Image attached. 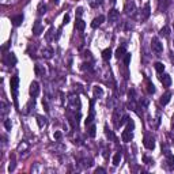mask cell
<instances>
[{
  "mask_svg": "<svg viewBox=\"0 0 174 174\" xmlns=\"http://www.w3.org/2000/svg\"><path fill=\"white\" fill-rule=\"evenodd\" d=\"M10 84H11V90H12V97L14 101L16 103V97H18V87H19V78L18 76H12L10 80Z\"/></svg>",
  "mask_w": 174,
  "mask_h": 174,
  "instance_id": "6da1fadb",
  "label": "cell"
},
{
  "mask_svg": "<svg viewBox=\"0 0 174 174\" xmlns=\"http://www.w3.org/2000/svg\"><path fill=\"white\" fill-rule=\"evenodd\" d=\"M143 144H144V147L147 148V150H154V148H155V139L152 137V135H150V133L144 135Z\"/></svg>",
  "mask_w": 174,
  "mask_h": 174,
  "instance_id": "7a4b0ae2",
  "label": "cell"
},
{
  "mask_svg": "<svg viewBox=\"0 0 174 174\" xmlns=\"http://www.w3.org/2000/svg\"><path fill=\"white\" fill-rule=\"evenodd\" d=\"M151 48H152V50L158 55L163 52V44L159 41V38H156V37H154L152 41H151Z\"/></svg>",
  "mask_w": 174,
  "mask_h": 174,
  "instance_id": "3957f363",
  "label": "cell"
},
{
  "mask_svg": "<svg viewBox=\"0 0 174 174\" xmlns=\"http://www.w3.org/2000/svg\"><path fill=\"white\" fill-rule=\"evenodd\" d=\"M121 113H122L121 109H114V112H113V124H114V127L117 128V129L121 127V120L124 117Z\"/></svg>",
  "mask_w": 174,
  "mask_h": 174,
  "instance_id": "277c9868",
  "label": "cell"
},
{
  "mask_svg": "<svg viewBox=\"0 0 174 174\" xmlns=\"http://www.w3.org/2000/svg\"><path fill=\"white\" fill-rule=\"evenodd\" d=\"M124 11H125V14H127L128 16H135V14H136L135 3H133V1H128V3L125 4V7H124Z\"/></svg>",
  "mask_w": 174,
  "mask_h": 174,
  "instance_id": "5b68a950",
  "label": "cell"
},
{
  "mask_svg": "<svg viewBox=\"0 0 174 174\" xmlns=\"http://www.w3.org/2000/svg\"><path fill=\"white\" fill-rule=\"evenodd\" d=\"M121 139H122V142H125V143L131 142V140L133 139V129H131L129 127H127L124 129V132H122V136H121Z\"/></svg>",
  "mask_w": 174,
  "mask_h": 174,
  "instance_id": "8992f818",
  "label": "cell"
},
{
  "mask_svg": "<svg viewBox=\"0 0 174 174\" xmlns=\"http://www.w3.org/2000/svg\"><path fill=\"white\" fill-rule=\"evenodd\" d=\"M166 167L169 170H174V155H171L170 151H166Z\"/></svg>",
  "mask_w": 174,
  "mask_h": 174,
  "instance_id": "52a82bcc",
  "label": "cell"
},
{
  "mask_svg": "<svg viewBox=\"0 0 174 174\" xmlns=\"http://www.w3.org/2000/svg\"><path fill=\"white\" fill-rule=\"evenodd\" d=\"M29 93L30 95H31L33 98L37 97V95L40 94V84L37 82H31V84H30V89H29Z\"/></svg>",
  "mask_w": 174,
  "mask_h": 174,
  "instance_id": "ba28073f",
  "label": "cell"
},
{
  "mask_svg": "<svg viewBox=\"0 0 174 174\" xmlns=\"http://www.w3.org/2000/svg\"><path fill=\"white\" fill-rule=\"evenodd\" d=\"M118 18H120V12H118L116 8L110 10V11H109V15H108V19H109L110 23H114V22H117Z\"/></svg>",
  "mask_w": 174,
  "mask_h": 174,
  "instance_id": "9c48e42d",
  "label": "cell"
},
{
  "mask_svg": "<svg viewBox=\"0 0 174 174\" xmlns=\"http://www.w3.org/2000/svg\"><path fill=\"white\" fill-rule=\"evenodd\" d=\"M4 63H6L7 65H15L16 64V57H15L14 53H7L6 56H4Z\"/></svg>",
  "mask_w": 174,
  "mask_h": 174,
  "instance_id": "30bf717a",
  "label": "cell"
},
{
  "mask_svg": "<svg viewBox=\"0 0 174 174\" xmlns=\"http://www.w3.org/2000/svg\"><path fill=\"white\" fill-rule=\"evenodd\" d=\"M42 23H41V21H36L34 22V26H33V33H34V36H40L42 33Z\"/></svg>",
  "mask_w": 174,
  "mask_h": 174,
  "instance_id": "8fae6325",
  "label": "cell"
},
{
  "mask_svg": "<svg viewBox=\"0 0 174 174\" xmlns=\"http://www.w3.org/2000/svg\"><path fill=\"white\" fill-rule=\"evenodd\" d=\"M103 22H105V16H103V15H99V16L94 18V21L91 22V27H93V29H97V27L101 26Z\"/></svg>",
  "mask_w": 174,
  "mask_h": 174,
  "instance_id": "7c38bea8",
  "label": "cell"
},
{
  "mask_svg": "<svg viewBox=\"0 0 174 174\" xmlns=\"http://www.w3.org/2000/svg\"><path fill=\"white\" fill-rule=\"evenodd\" d=\"M150 14H151L150 3H146L144 8H143V12H142V21H146V19H148V16H150Z\"/></svg>",
  "mask_w": 174,
  "mask_h": 174,
  "instance_id": "4fadbf2b",
  "label": "cell"
},
{
  "mask_svg": "<svg viewBox=\"0 0 174 174\" xmlns=\"http://www.w3.org/2000/svg\"><path fill=\"white\" fill-rule=\"evenodd\" d=\"M161 82H162V84L165 86V87H169V86L171 84V76L167 74H162V76H161Z\"/></svg>",
  "mask_w": 174,
  "mask_h": 174,
  "instance_id": "5bb4252c",
  "label": "cell"
},
{
  "mask_svg": "<svg viewBox=\"0 0 174 174\" xmlns=\"http://www.w3.org/2000/svg\"><path fill=\"white\" fill-rule=\"evenodd\" d=\"M49 150L57 151V152H63V151H65V146L64 144H60V143H55V144L49 146Z\"/></svg>",
  "mask_w": 174,
  "mask_h": 174,
  "instance_id": "9a60e30c",
  "label": "cell"
},
{
  "mask_svg": "<svg viewBox=\"0 0 174 174\" xmlns=\"http://www.w3.org/2000/svg\"><path fill=\"white\" fill-rule=\"evenodd\" d=\"M170 4V0H158V10L159 11H165Z\"/></svg>",
  "mask_w": 174,
  "mask_h": 174,
  "instance_id": "2e32d148",
  "label": "cell"
},
{
  "mask_svg": "<svg viewBox=\"0 0 174 174\" xmlns=\"http://www.w3.org/2000/svg\"><path fill=\"white\" fill-rule=\"evenodd\" d=\"M170 98H171V94H170V93H165V94H163L162 97H161L159 103L165 106V105H167V103L170 102Z\"/></svg>",
  "mask_w": 174,
  "mask_h": 174,
  "instance_id": "e0dca14e",
  "label": "cell"
},
{
  "mask_svg": "<svg viewBox=\"0 0 174 174\" xmlns=\"http://www.w3.org/2000/svg\"><path fill=\"white\" fill-rule=\"evenodd\" d=\"M125 55H127V52H125V48H124V46H120V48H117V50H116L114 56L117 57L118 60H120V59H124Z\"/></svg>",
  "mask_w": 174,
  "mask_h": 174,
  "instance_id": "ac0fdd59",
  "label": "cell"
},
{
  "mask_svg": "<svg viewBox=\"0 0 174 174\" xmlns=\"http://www.w3.org/2000/svg\"><path fill=\"white\" fill-rule=\"evenodd\" d=\"M84 27H86V23H84V21H83V19L78 18L76 21H75V29H76V30L83 31V30H84Z\"/></svg>",
  "mask_w": 174,
  "mask_h": 174,
  "instance_id": "d6986e66",
  "label": "cell"
},
{
  "mask_svg": "<svg viewBox=\"0 0 174 174\" xmlns=\"http://www.w3.org/2000/svg\"><path fill=\"white\" fill-rule=\"evenodd\" d=\"M37 122H38V127L40 128L46 127V124H48L46 117H44V116H37Z\"/></svg>",
  "mask_w": 174,
  "mask_h": 174,
  "instance_id": "ffe728a7",
  "label": "cell"
},
{
  "mask_svg": "<svg viewBox=\"0 0 174 174\" xmlns=\"http://www.w3.org/2000/svg\"><path fill=\"white\" fill-rule=\"evenodd\" d=\"M121 159H122V155H121V152H116L114 156H113V165L114 166H118L121 162Z\"/></svg>",
  "mask_w": 174,
  "mask_h": 174,
  "instance_id": "44dd1931",
  "label": "cell"
},
{
  "mask_svg": "<svg viewBox=\"0 0 174 174\" xmlns=\"http://www.w3.org/2000/svg\"><path fill=\"white\" fill-rule=\"evenodd\" d=\"M102 59L106 60V61L112 59V50H110L109 48H108V49H105V50H102Z\"/></svg>",
  "mask_w": 174,
  "mask_h": 174,
  "instance_id": "7402d4cb",
  "label": "cell"
},
{
  "mask_svg": "<svg viewBox=\"0 0 174 174\" xmlns=\"http://www.w3.org/2000/svg\"><path fill=\"white\" fill-rule=\"evenodd\" d=\"M22 22H23V15H16V16L12 18V23H14V26H19Z\"/></svg>",
  "mask_w": 174,
  "mask_h": 174,
  "instance_id": "603a6c76",
  "label": "cell"
},
{
  "mask_svg": "<svg viewBox=\"0 0 174 174\" xmlns=\"http://www.w3.org/2000/svg\"><path fill=\"white\" fill-rule=\"evenodd\" d=\"M154 67H155V69H156V72H158V74H163V71H165V65H163V63H161V61L155 63V64H154Z\"/></svg>",
  "mask_w": 174,
  "mask_h": 174,
  "instance_id": "cb8c5ba5",
  "label": "cell"
},
{
  "mask_svg": "<svg viewBox=\"0 0 174 174\" xmlns=\"http://www.w3.org/2000/svg\"><path fill=\"white\" fill-rule=\"evenodd\" d=\"M105 133H106V136L109 137V140H113V142H116V136H114V133H113L112 129H109L108 127H105Z\"/></svg>",
  "mask_w": 174,
  "mask_h": 174,
  "instance_id": "d4e9b609",
  "label": "cell"
},
{
  "mask_svg": "<svg viewBox=\"0 0 174 174\" xmlns=\"http://www.w3.org/2000/svg\"><path fill=\"white\" fill-rule=\"evenodd\" d=\"M159 34L162 37H166V38H167V37L170 36V29H169V26L162 27V29H161V31H159Z\"/></svg>",
  "mask_w": 174,
  "mask_h": 174,
  "instance_id": "484cf974",
  "label": "cell"
},
{
  "mask_svg": "<svg viewBox=\"0 0 174 174\" xmlns=\"http://www.w3.org/2000/svg\"><path fill=\"white\" fill-rule=\"evenodd\" d=\"M42 55H44L45 59H50V57H52V55H53V50L50 49V48H46V49L42 50Z\"/></svg>",
  "mask_w": 174,
  "mask_h": 174,
  "instance_id": "4316f807",
  "label": "cell"
},
{
  "mask_svg": "<svg viewBox=\"0 0 174 174\" xmlns=\"http://www.w3.org/2000/svg\"><path fill=\"white\" fill-rule=\"evenodd\" d=\"M93 121H94V110L91 109V112H90L89 117H87V120H86V125H91Z\"/></svg>",
  "mask_w": 174,
  "mask_h": 174,
  "instance_id": "83f0119b",
  "label": "cell"
},
{
  "mask_svg": "<svg viewBox=\"0 0 174 174\" xmlns=\"http://www.w3.org/2000/svg\"><path fill=\"white\" fill-rule=\"evenodd\" d=\"M94 95H95V97H102L103 90L101 89V87H98V86H95V87H94Z\"/></svg>",
  "mask_w": 174,
  "mask_h": 174,
  "instance_id": "f1b7e54d",
  "label": "cell"
},
{
  "mask_svg": "<svg viewBox=\"0 0 174 174\" xmlns=\"http://www.w3.org/2000/svg\"><path fill=\"white\" fill-rule=\"evenodd\" d=\"M45 12H46V6H45V4L41 1V3L38 4V14L42 15V14H45Z\"/></svg>",
  "mask_w": 174,
  "mask_h": 174,
  "instance_id": "f546056e",
  "label": "cell"
},
{
  "mask_svg": "<svg viewBox=\"0 0 174 174\" xmlns=\"http://www.w3.org/2000/svg\"><path fill=\"white\" fill-rule=\"evenodd\" d=\"M82 166H83V167H91V166H93V161L91 159H83L82 161Z\"/></svg>",
  "mask_w": 174,
  "mask_h": 174,
  "instance_id": "4dcf8cb0",
  "label": "cell"
},
{
  "mask_svg": "<svg viewBox=\"0 0 174 174\" xmlns=\"http://www.w3.org/2000/svg\"><path fill=\"white\" fill-rule=\"evenodd\" d=\"M147 91L150 93V94H154V93H155V86H154L152 83H150V82L147 83Z\"/></svg>",
  "mask_w": 174,
  "mask_h": 174,
  "instance_id": "1f68e13d",
  "label": "cell"
},
{
  "mask_svg": "<svg viewBox=\"0 0 174 174\" xmlns=\"http://www.w3.org/2000/svg\"><path fill=\"white\" fill-rule=\"evenodd\" d=\"M95 131H97L95 125H93V124H91V125H90V129H89V135L91 136V137H95V133H97Z\"/></svg>",
  "mask_w": 174,
  "mask_h": 174,
  "instance_id": "d6a6232c",
  "label": "cell"
},
{
  "mask_svg": "<svg viewBox=\"0 0 174 174\" xmlns=\"http://www.w3.org/2000/svg\"><path fill=\"white\" fill-rule=\"evenodd\" d=\"M143 161H144V163H147V165H152V163H154L152 158H150V156H147V155L143 156Z\"/></svg>",
  "mask_w": 174,
  "mask_h": 174,
  "instance_id": "836d02e7",
  "label": "cell"
},
{
  "mask_svg": "<svg viewBox=\"0 0 174 174\" xmlns=\"http://www.w3.org/2000/svg\"><path fill=\"white\" fill-rule=\"evenodd\" d=\"M71 102L74 103V105H76L78 108H80V101H79V98H78V97H72L71 98Z\"/></svg>",
  "mask_w": 174,
  "mask_h": 174,
  "instance_id": "e575fe53",
  "label": "cell"
},
{
  "mask_svg": "<svg viewBox=\"0 0 174 174\" xmlns=\"http://www.w3.org/2000/svg\"><path fill=\"white\" fill-rule=\"evenodd\" d=\"M124 63H125V65H129V63H131V53H127L124 56Z\"/></svg>",
  "mask_w": 174,
  "mask_h": 174,
  "instance_id": "d590c367",
  "label": "cell"
},
{
  "mask_svg": "<svg viewBox=\"0 0 174 174\" xmlns=\"http://www.w3.org/2000/svg\"><path fill=\"white\" fill-rule=\"evenodd\" d=\"M4 127L7 131H11V120H4Z\"/></svg>",
  "mask_w": 174,
  "mask_h": 174,
  "instance_id": "8d00e7d4",
  "label": "cell"
},
{
  "mask_svg": "<svg viewBox=\"0 0 174 174\" xmlns=\"http://www.w3.org/2000/svg\"><path fill=\"white\" fill-rule=\"evenodd\" d=\"M68 22H69V15H64V19H63V25H67Z\"/></svg>",
  "mask_w": 174,
  "mask_h": 174,
  "instance_id": "74e56055",
  "label": "cell"
},
{
  "mask_svg": "<svg viewBox=\"0 0 174 174\" xmlns=\"http://www.w3.org/2000/svg\"><path fill=\"white\" fill-rule=\"evenodd\" d=\"M1 108H3V110H1V113H3V114H6L7 113V105L4 102H1Z\"/></svg>",
  "mask_w": 174,
  "mask_h": 174,
  "instance_id": "f35d334b",
  "label": "cell"
},
{
  "mask_svg": "<svg viewBox=\"0 0 174 174\" xmlns=\"http://www.w3.org/2000/svg\"><path fill=\"white\" fill-rule=\"evenodd\" d=\"M103 174L105 173V169H102V167H98V169H95V174Z\"/></svg>",
  "mask_w": 174,
  "mask_h": 174,
  "instance_id": "ab89813d",
  "label": "cell"
},
{
  "mask_svg": "<svg viewBox=\"0 0 174 174\" xmlns=\"http://www.w3.org/2000/svg\"><path fill=\"white\" fill-rule=\"evenodd\" d=\"M82 14H83V8H82V7H79V8L76 10V15H78V16H80Z\"/></svg>",
  "mask_w": 174,
  "mask_h": 174,
  "instance_id": "60d3db41",
  "label": "cell"
},
{
  "mask_svg": "<svg viewBox=\"0 0 174 174\" xmlns=\"http://www.w3.org/2000/svg\"><path fill=\"white\" fill-rule=\"evenodd\" d=\"M84 57H86V59H91V53H90L89 50H87V52H84Z\"/></svg>",
  "mask_w": 174,
  "mask_h": 174,
  "instance_id": "b9f144b4",
  "label": "cell"
},
{
  "mask_svg": "<svg viewBox=\"0 0 174 174\" xmlns=\"http://www.w3.org/2000/svg\"><path fill=\"white\" fill-rule=\"evenodd\" d=\"M60 137H61V133H60V132H56V133H55V139H57V140H59Z\"/></svg>",
  "mask_w": 174,
  "mask_h": 174,
  "instance_id": "7bdbcfd3",
  "label": "cell"
},
{
  "mask_svg": "<svg viewBox=\"0 0 174 174\" xmlns=\"http://www.w3.org/2000/svg\"><path fill=\"white\" fill-rule=\"evenodd\" d=\"M171 125L174 127V114H173V118H171Z\"/></svg>",
  "mask_w": 174,
  "mask_h": 174,
  "instance_id": "ee69618b",
  "label": "cell"
},
{
  "mask_svg": "<svg viewBox=\"0 0 174 174\" xmlns=\"http://www.w3.org/2000/svg\"><path fill=\"white\" fill-rule=\"evenodd\" d=\"M53 3L55 4H59V0H53Z\"/></svg>",
  "mask_w": 174,
  "mask_h": 174,
  "instance_id": "f6af8a7d",
  "label": "cell"
}]
</instances>
